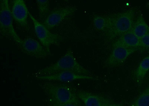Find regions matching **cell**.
<instances>
[{
	"label": "cell",
	"mask_w": 149,
	"mask_h": 106,
	"mask_svg": "<svg viewBox=\"0 0 149 106\" xmlns=\"http://www.w3.org/2000/svg\"><path fill=\"white\" fill-rule=\"evenodd\" d=\"M51 106H80L73 104H58L57 103H52Z\"/></svg>",
	"instance_id": "d6986e66"
},
{
	"label": "cell",
	"mask_w": 149,
	"mask_h": 106,
	"mask_svg": "<svg viewBox=\"0 0 149 106\" xmlns=\"http://www.w3.org/2000/svg\"><path fill=\"white\" fill-rule=\"evenodd\" d=\"M39 11L40 19L42 22L45 21L50 13V2L48 0H36Z\"/></svg>",
	"instance_id": "2e32d148"
},
{
	"label": "cell",
	"mask_w": 149,
	"mask_h": 106,
	"mask_svg": "<svg viewBox=\"0 0 149 106\" xmlns=\"http://www.w3.org/2000/svg\"><path fill=\"white\" fill-rule=\"evenodd\" d=\"M35 76L36 79L39 80L57 81L62 83L70 82L79 80H94L97 79L93 76L80 75L70 71H62L51 75Z\"/></svg>",
	"instance_id": "ba28073f"
},
{
	"label": "cell",
	"mask_w": 149,
	"mask_h": 106,
	"mask_svg": "<svg viewBox=\"0 0 149 106\" xmlns=\"http://www.w3.org/2000/svg\"><path fill=\"white\" fill-rule=\"evenodd\" d=\"M113 48L106 63V66L110 68L121 65L125 62L129 56L138 50L122 47Z\"/></svg>",
	"instance_id": "30bf717a"
},
{
	"label": "cell",
	"mask_w": 149,
	"mask_h": 106,
	"mask_svg": "<svg viewBox=\"0 0 149 106\" xmlns=\"http://www.w3.org/2000/svg\"><path fill=\"white\" fill-rule=\"evenodd\" d=\"M132 30L138 37L141 38L149 33V26L142 14H140L134 22Z\"/></svg>",
	"instance_id": "5bb4252c"
},
{
	"label": "cell",
	"mask_w": 149,
	"mask_h": 106,
	"mask_svg": "<svg viewBox=\"0 0 149 106\" xmlns=\"http://www.w3.org/2000/svg\"><path fill=\"white\" fill-rule=\"evenodd\" d=\"M29 17L33 22L34 31L40 42L50 52L52 45L58 46L63 39L62 37L58 34L52 33L44 25L36 19L29 11Z\"/></svg>",
	"instance_id": "5b68a950"
},
{
	"label": "cell",
	"mask_w": 149,
	"mask_h": 106,
	"mask_svg": "<svg viewBox=\"0 0 149 106\" xmlns=\"http://www.w3.org/2000/svg\"><path fill=\"white\" fill-rule=\"evenodd\" d=\"M146 6H147V7L149 9V2L148 3Z\"/></svg>",
	"instance_id": "44dd1931"
},
{
	"label": "cell",
	"mask_w": 149,
	"mask_h": 106,
	"mask_svg": "<svg viewBox=\"0 0 149 106\" xmlns=\"http://www.w3.org/2000/svg\"><path fill=\"white\" fill-rule=\"evenodd\" d=\"M136 9L131 8L111 15V24L107 32V38L113 40L132 30L134 23Z\"/></svg>",
	"instance_id": "3957f363"
},
{
	"label": "cell",
	"mask_w": 149,
	"mask_h": 106,
	"mask_svg": "<svg viewBox=\"0 0 149 106\" xmlns=\"http://www.w3.org/2000/svg\"><path fill=\"white\" fill-rule=\"evenodd\" d=\"M76 10L74 6H69L56 8L51 10L42 24L49 30L56 27Z\"/></svg>",
	"instance_id": "52a82bcc"
},
{
	"label": "cell",
	"mask_w": 149,
	"mask_h": 106,
	"mask_svg": "<svg viewBox=\"0 0 149 106\" xmlns=\"http://www.w3.org/2000/svg\"><path fill=\"white\" fill-rule=\"evenodd\" d=\"M149 71V55L142 60L134 73V79L138 85H141Z\"/></svg>",
	"instance_id": "4fadbf2b"
},
{
	"label": "cell",
	"mask_w": 149,
	"mask_h": 106,
	"mask_svg": "<svg viewBox=\"0 0 149 106\" xmlns=\"http://www.w3.org/2000/svg\"><path fill=\"white\" fill-rule=\"evenodd\" d=\"M41 85L52 103L81 105V102L77 96L76 90L70 86L63 83L51 82H46Z\"/></svg>",
	"instance_id": "7a4b0ae2"
},
{
	"label": "cell",
	"mask_w": 149,
	"mask_h": 106,
	"mask_svg": "<svg viewBox=\"0 0 149 106\" xmlns=\"http://www.w3.org/2000/svg\"><path fill=\"white\" fill-rule=\"evenodd\" d=\"M122 47L138 49L143 48L141 39L133 32L132 30L120 36L113 44V48Z\"/></svg>",
	"instance_id": "7c38bea8"
},
{
	"label": "cell",
	"mask_w": 149,
	"mask_h": 106,
	"mask_svg": "<svg viewBox=\"0 0 149 106\" xmlns=\"http://www.w3.org/2000/svg\"><path fill=\"white\" fill-rule=\"evenodd\" d=\"M13 18L8 0L0 2V31L1 35L17 44L19 45L21 39L14 28Z\"/></svg>",
	"instance_id": "277c9868"
},
{
	"label": "cell",
	"mask_w": 149,
	"mask_h": 106,
	"mask_svg": "<svg viewBox=\"0 0 149 106\" xmlns=\"http://www.w3.org/2000/svg\"><path fill=\"white\" fill-rule=\"evenodd\" d=\"M111 15L108 16L96 15L93 18L94 27L99 31L106 32L109 29L111 22Z\"/></svg>",
	"instance_id": "9a60e30c"
},
{
	"label": "cell",
	"mask_w": 149,
	"mask_h": 106,
	"mask_svg": "<svg viewBox=\"0 0 149 106\" xmlns=\"http://www.w3.org/2000/svg\"><path fill=\"white\" fill-rule=\"evenodd\" d=\"M78 98L85 106H106L113 103L107 98L82 90H76Z\"/></svg>",
	"instance_id": "8fae6325"
},
{
	"label": "cell",
	"mask_w": 149,
	"mask_h": 106,
	"mask_svg": "<svg viewBox=\"0 0 149 106\" xmlns=\"http://www.w3.org/2000/svg\"><path fill=\"white\" fill-rule=\"evenodd\" d=\"M29 11L24 0L13 1L11 10L13 19L18 26L27 30L29 28L28 21Z\"/></svg>",
	"instance_id": "9c48e42d"
},
{
	"label": "cell",
	"mask_w": 149,
	"mask_h": 106,
	"mask_svg": "<svg viewBox=\"0 0 149 106\" xmlns=\"http://www.w3.org/2000/svg\"><path fill=\"white\" fill-rule=\"evenodd\" d=\"M106 106H123V105L122 103H112Z\"/></svg>",
	"instance_id": "ffe728a7"
},
{
	"label": "cell",
	"mask_w": 149,
	"mask_h": 106,
	"mask_svg": "<svg viewBox=\"0 0 149 106\" xmlns=\"http://www.w3.org/2000/svg\"><path fill=\"white\" fill-rule=\"evenodd\" d=\"M130 106H149V85Z\"/></svg>",
	"instance_id": "e0dca14e"
},
{
	"label": "cell",
	"mask_w": 149,
	"mask_h": 106,
	"mask_svg": "<svg viewBox=\"0 0 149 106\" xmlns=\"http://www.w3.org/2000/svg\"><path fill=\"white\" fill-rule=\"evenodd\" d=\"M62 71H70L80 75L92 76L88 70L77 61L72 50H69L55 63L37 71L35 76L51 75Z\"/></svg>",
	"instance_id": "6da1fadb"
},
{
	"label": "cell",
	"mask_w": 149,
	"mask_h": 106,
	"mask_svg": "<svg viewBox=\"0 0 149 106\" xmlns=\"http://www.w3.org/2000/svg\"><path fill=\"white\" fill-rule=\"evenodd\" d=\"M18 46L24 53L36 59H46L51 55V52L40 42L33 38H27L22 39Z\"/></svg>",
	"instance_id": "8992f818"
},
{
	"label": "cell",
	"mask_w": 149,
	"mask_h": 106,
	"mask_svg": "<svg viewBox=\"0 0 149 106\" xmlns=\"http://www.w3.org/2000/svg\"><path fill=\"white\" fill-rule=\"evenodd\" d=\"M141 40L143 47L149 48V33L141 38Z\"/></svg>",
	"instance_id": "ac0fdd59"
}]
</instances>
